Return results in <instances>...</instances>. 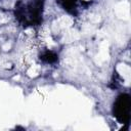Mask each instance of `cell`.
I'll list each match as a JSON object with an SVG mask.
<instances>
[{
	"label": "cell",
	"mask_w": 131,
	"mask_h": 131,
	"mask_svg": "<svg viewBox=\"0 0 131 131\" xmlns=\"http://www.w3.org/2000/svg\"><path fill=\"white\" fill-rule=\"evenodd\" d=\"M43 0H19L15 3L14 14L19 24L24 26H37L43 16Z\"/></svg>",
	"instance_id": "1"
},
{
	"label": "cell",
	"mask_w": 131,
	"mask_h": 131,
	"mask_svg": "<svg viewBox=\"0 0 131 131\" xmlns=\"http://www.w3.org/2000/svg\"><path fill=\"white\" fill-rule=\"evenodd\" d=\"M114 114L120 122H127L130 114V96L128 94H121L117 97L114 104Z\"/></svg>",
	"instance_id": "2"
},
{
	"label": "cell",
	"mask_w": 131,
	"mask_h": 131,
	"mask_svg": "<svg viewBox=\"0 0 131 131\" xmlns=\"http://www.w3.org/2000/svg\"><path fill=\"white\" fill-rule=\"evenodd\" d=\"M57 2L64 10L70 13H75L78 9V0H57Z\"/></svg>",
	"instance_id": "3"
}]
</instances>
